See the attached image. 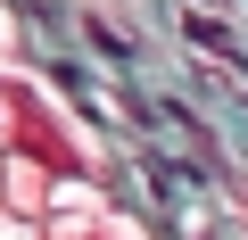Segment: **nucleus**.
<instances>
[{"label":"nucleus","mask_w":248,"mask_h":240,"mask_svg":"<svg viewBox=\"0 0 248 240\" xmlns=\"http://www.w3.org/2000/svg\"><path fill=\"white\" fill-rule=\"evenodd\" d=\"M182 25H190V33H199V42L215 50V58H232V42H223V25H215V17H182Z\"/></svg>","instance_id":"f257e3e1"}]
</instances>
